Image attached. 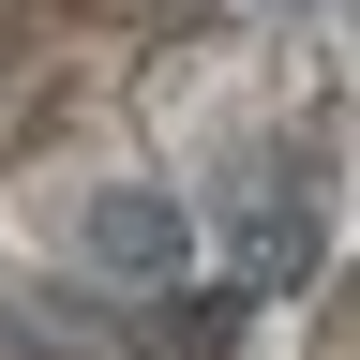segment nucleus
<instances>
[{"instance_id": "nucleus-1", "label": "nucleus", "mask_w": 360, "mask_h": 360, "mask_svg": "<svg viewBox=\"0 0 360 360\" xmlns=\"http://www.w3.org/2000/svg\"><path fill=\"white\" fill-rule=\"evenodd\" d=\"M90 255L135 270V285H180L195 225H180V195H150V180H105V195H90Z\"/></svg>"}]
</instances>
